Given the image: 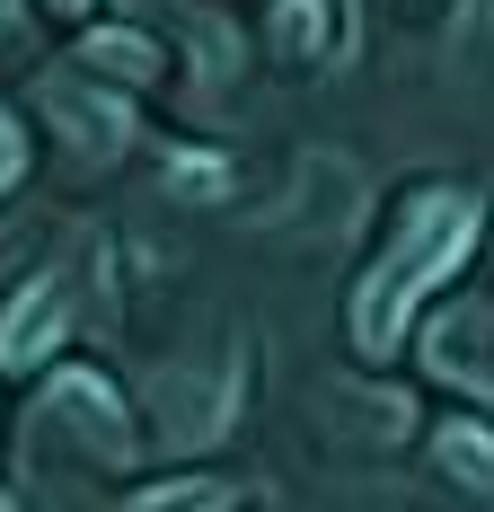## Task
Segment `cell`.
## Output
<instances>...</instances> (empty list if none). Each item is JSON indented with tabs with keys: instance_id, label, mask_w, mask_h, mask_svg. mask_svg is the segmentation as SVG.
<instances>
[{
	"instance_id": "ba28073f",
	"label": "cell",
	"mask_w": 494,
	"mask_h": 512,
	"mask_svg": "<svg viewBox=\"0 0 494 512\" xmlns=\"http://www.w3.org/2000/svg\"><path fill=\"white\" fill-rule=\"evenodd\" d=\"M168 186H177V195H221V186H230V168H221V159H177V168H168Z\"/></svg>"
},
{
	"instance_id": "52a82bcc",
	"label": "cell",
	"mask_w": 494,
	"mask_h": 512,
	"mask_svg": "<svg viewBox=\"0 0 494 512\" xmlns=\"http://www.w3.org/2000/svg\"><path fill=\"white\" fill-rule=\"evenodd\" d=\"M442 460L459 468V477H477V486H486V477H494V433H468V424H450V433H442Z\"/></svg>"
},
{
	"instance_id": "7a4b0ae2",
	"label": "cell",
	"mask_w": 494,
	"mask_h": 512,
	"mask_svg": "<svg viewBox=\"0 0 494 512\" xmlns=\"http://www.w3.org/2000/svg\"><path fill=\"white\" fill-rule=\"evenodd\" d=\"M45 115H53V133H71V151H80V159H115L124 142H133V106H124V89L45 80Z\"/></svg>"
},
{
	"instance_id": "30bf717a",
	"label": "cell",
	"mask_w": 494,
	"mask_h": 512,
	"mask_svg": "<svg viewBox=\"0 0 494 512\" xmlns=\"http://www.w3.org/2000/svg\"><path fill=\"white\" fill-rule=\"evenodd\" d=\"M53 9H62V18H80V9H89V0H53Z\"/></svg>"
},
{
	"instance_id": "6da1fadb",
	"label": "cell",
	"mask_w": 494,
	"mask_h": 512,
	"mask_svg": "<svg viewBox=\"0 0 494 512\" xmlns=\"http://www.w3.org/2000/svg\"><path fill=\"white\" fill-rule=\"evenodd\" d=\"M477 248V195L468 186H424V195H406V221H397L389 256L362 274V292H353V345L380 362L397 354V336H406V318L433 301V283L459 274V256Z\"/></svg>"
},
{
	"instance_id": "9c48e42d",
	"label": "cell",
	"mask_w": 494,
	"mask_h": 512,
	"mask_svg": "<svg viewBox=\"0 0 494 512\" xmlns=\"http://www.w3.org/2000/svg\"><path fill=\"white\" fill-rule=\"evenodd\" d=\"M18 168H27V142H18V124H9V115H0V195H9V186H18Z\"/></svg>"
},
{
	"instance_id": "277c9868",
	"label": "cell",
	"mask_w": 494,
	"mask_h": 512,
	"mask_svg": "<svg viewBox=\"0 0 494 512\" xmlns=\"http://www.w3.org/2000/svg\"><path fill=\"white\" fill-rule=\"evenodd\" d=\"M336 45H345V9L336 0H283L274 9V53L283 62H327Z\"/></svg>"
},
{
	"instance_id": "3957f363",
	"label": "cell",
	"mask_w": 494,
	"mask_h": 512,
	"mask_svg": "<svg viewBox=\"0 0 494 512\" xmlns=\"http://www.w3.org/2000/svg\"><path fill=\"white\" fill-rule=\"evenodd\" d=\"M62 327H71V292H62V274L18 283V301L0 309V371H36V362L62 345Z\"/></svg>"
},
{
	"instance_id": "5b68a950",
	"label": "cell",
	"mask_w": 494,
	"mask_h": 512,
	"mask_svg": "<svg viewBox=\"0 0 494 512\" xmlns=\"http://www.w3.org/2000/svg\"><path fill=\"white\" fill-rule=\"evenodd\" d=\"M80 62H89L98 80H159V45H150L142 27H106V36H89Z\"/></svg>"
},
{
	"instance_id": "8fae6325",
	"label": "cell",
	"mask_w": 494,
	"mask_h": 512,
	"mask_svg": "<svg viewBox=\"0 0 494 512\" xmlns=\"http://www.w3.org/2000/svg\"><path fill=\"white\" fill-rule=\"evenodd\" d=\"M9 18H18V0H0V27H9Z\"/></svg>"
},
{
	"instance_id": "8992f818",
	"label": "cell",
	"mask_w": 494,
	"mask_h": 512,
	"mask_svg": "<svg viewBox=\"0 0 494 512\" xmlns=\"http://www.w3.org/2000/svg\"><path fill=\"white\" fill-rule=\"evenodd\" d=\"M133 512H239V486H221V477H177V486L133 495Z\"/></svg>"
},
{
	"instance_id": "7c38bea8",
	"label": "cell",
	"mask_w": 494,
	"mask_h": 512,
	"mask_svg": "<svg viewBox=\"0 0 494 512\" xmlns=\"http://www.w3.org/2000/svg\"><path fill=\"white\" fill-rule=\"evenodd\" d=\"M0 512H9V504H0Z\"/></svg>"
}]
</instances>
